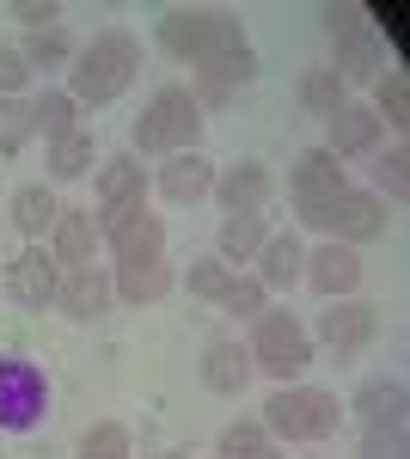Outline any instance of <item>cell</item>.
<instances>
[{"label": "cell", "instance_id": "39", "mask_svg": "<svg viewBox=\"0 0 410 459\" xmlns=\"http://www.w3.org/2000/svg\"><path fill=\"white\" fill-rule=\"evenodd\" d=\"M25 86H31V68H25V56L0 43V99H25Z\"/></svg>", "mask_w": 410, "mask_h": 459}, {"label": "cell", "instance_id": "1", "mask_svg": "<svg viewBox=\"0 0 410 459\" xmlns=\"http://www.w3.org/2000/svg\"><path fill=\"white\" fill-rule=\"evenodd\" d=\"M141 74V37L135 31H99L86 49H74L68 62V92L74 105H110L135 86Z\"/></svg>", "mask_w": 410, "mask_h": 459}, {"label": "cell", "instance_id": "25", "mask_svg": "<svg viewBox=\"0 0 410 459\" xmlns=\"http://www.w3.org/2000/svg\"><path fill=\"white\" fill-rule=\"evenodd\" d=\"M270 239V227H264V214H221V233H214V257L227 264V270H240L251 264L257 251Z\"/></svg>", "mask_w": 410, "mask_h": 459}, {"label": "cell", "instance_id": "36", "mask_svg": "<svg viewBox=\"0 0 410 459\" xmlns=\"http://www.w3.org/2000/svg\"><path fill=\"white\" fill-rule=\"evenodd\" d=\"M80 459H129V429L123 423H92L80 435Z\"/></svg>", "mask_w": 410, "mask_h": 459}, {"label": "cell", "instance_id": "6", "mask_svg": "<svg viewBox=\"0 0 410 459\" xmlns=\"http://www.w3.org/2000/svg\"><path fill=\"white\" fill-rule=\"evenodd\" d=\"M245 350H251V368L270 374L275 386H301V374L312 368V337L294 313H257Z\"/></svg>", "mask_w": 410, "mask_h": 459}, {"label": "cell", "instance_id": "20", "mask_svg": "<svg viewBox=\"0 0 410 459\" xmlns=\"http://www.w3.org/2000/svg\"><path fill=\"white\" fill-rule=\"evenodd\" d=\"M251 350H245L240 337H214L203 350V386L208 392H221V398H240L245 386H251Z\"/></svg>", "mask_w": 410, "mask_h": 459}, {"label": "cell", "instance_id": "34", "mask_svg": "<svg viewBox=\"0 0 410 459\" xmlns=\"http://www.w3.org/2000/svg\"><path fill=\"white\" fill-rule=\"evenodd\" d=\"M233 276H240V270H227L221 257H196V264L184 270V288H190L196 300H214V307H221V294H227V282H233Z\"/></svg>", "mask_w": 410, "mask_h": 459}, {"label": "cell", "instance_id": "11", "mask_svg": "<svg viewBox=\"0 0 410 459\" xmlns=\"http://www.w3.org/2000/svg\"><path fill=\"white\" fill-rule=\"evenodd\" d=\"M343 190H349V178H343V160L331 147H307V153L294 160V172H288V203H294L301 221H312V214L325 209L331 196H343Z\"/></svg>", "mask_w": 410, "mask_h": 459}, {"label": "cell", "instance_id": "8", "mask_svg": "<svg viewBox=\"0 0 410 459\" xmlns=\"http://www.w3.org/2000/svg\"><path fill=\"white\" fill-rule=\"evenodd\" d=\"M386 221H392V214H386V203H379L374 190H355V184H349V190H343V196H331V203H325V209L312 214L307 227H325V233H331V246H374L379 233H386Z\"/></svg>", "mask_w": 410, "mask_h": 459}, {"label": "cell", "instance_id": "31", "mask_svg": "<svg viewBox=\"0 0 410 459\" xmlns=\"http://www.w3.org/2000/svg\"><path fill=\"white\" fill-rule=\"evenodd\" d=\"M368 172H374V196L386 203V209H398V203L410 196V153H405V142L386 147V153H374Z\"/></svg>", "mask_w": 410, "mask_h": 459}, {"label": "cell", "instance_id": "35", "mask_svg": "<svg viewBox=\"0 0 410 459\" xmlns=\"http://www.w3.org/2000/svg\"><path fill=\"white\" fill-rule=\"evenodd\" d=\"M221 313H233V318L270 313V288L257 282V276H233V282H227V294H221Z\"/></svg>", "mask_w": 410, "mask_h": 459}, {"label": "cell", "instance_id": "12", "mask_svg": "<svg viewBox=\"0 0 410 459\" xmlns=\"http://www.w3.org/2000/svg\"><path fill=\"white\" fill-rule=\"evenodd\" d=\"M251 80H257V49H251V43H240V49H227V56H214V62H203V68H196L190 99H196L203 110H227L245 86H251Z\"/></svg>", "mask_w": 410, "mask_h": 459}, {"label": "cell", "instance_id": "18", "mask_svg": "<svg viewBox=\"0 0 410 459\" xmlns=\"http://www.w3.org/2000/svg\"><path fill=\"white\" fill-rule=\"evenodd\" d=\"M301 282H312L318 294H325V300H349V294L362 288V257H355L349 246H331V239H325L318 251H307V270H301Z\"/></svg>", "mask_w": 410, "mask_h": 459}, {"label": "cell", "instance_id": "24", "mask_svg": "<svg viewBox=\"0 0 410 459\" xmlns=\"http://www.w3.org/2000/svg\"><path fill=\"white\" fill-rule=\"evenodd\" d=\"M208 190H214V166H208L203 153H171V160H160V196L166 203H203Z\"/></svg>", "mask_w": 410, "mask_h": 459}, {"label": "cell", "instance_id": "13", "mask_svg": "<svg viewBox=\"0 0 410 459\" xmlns=\"http://www.w3.org/2000/svg\"><path fill=\"white\" fill-rule=\"evenodd\" d=\"M0 282L6 294L25 307V313H43V307H56V288H62V264L49 257L43 246H25L6 270H0Z\"/></svg>", "mask_w": 410, "mask_h": 459}, {"label": "cell", "instance_id": "14", "mask_svg": "<svg viewBox=\"0 0 410 459\" xmlns=\"http://www.w3.org/2000/svg\"><path fill=\"white\" fill-rule=\"evenodd\" d=\"M208 196L227 214H264L270 196H275V178H270V166L240 160V166H221V172H214V190H208Z\"/></svg>", "mask_w": 410, "mask_h": 459}, {"label": "cell", "instance_id": "33", "mask_svg": "<svg viewBox=\"0 0 410 459\" xmlns=\"http://www.w3.org/2000/svg\"><path fill=\"white\" fill-rule=\"evenodd\" d=\"M37 123H31V99H0V160H19L31 147Z\"/></svg>", "mask_w": 410, "mask_h": 459}, {"label": "cell", "instance_id": "7", "mask_svg": "<svg viewBox=\"0 0 410 459\" xmlns=\"http://www.w3.org/2000/svg\"><path fill=\"white\" fill-rule=\"evenodd\" d=\"M49 417V380L25 355H0V435H31Z\"/></svg>", "mask_w": 410, "mask_h": 459}, {"label": "cell", "instance_id": "9", "mask_svg": "<svg viewBox=\"0 0 410 459\" xmlns=\"http://www.w3.org/2000/svg\"><path fill=\"white\" fill-rule=\"evenodd\" d=\"M307 337H312V350H331L337 361H355L379 337V307H368V300H331Z\"/></svg>", "mask_w": 410, "mask_h": 459}, {"label": "cell", "instance_id": "19", "mask_svg": "<svg viewBox=\"0 0 410 459\" xmlns=\"http://www.w3.org/2000/svg\"><path fill=\"white\" fill-rule=\"evenodd\" d=\"M117 209H147V166L135 153H117L99 166V214Z\"/></svg>", "mask_w": 410, "mask_h": 459}, {"label": "cell", "instance_id": "3", "mask_svg": "<svg viewBox=\"0 0 410 459\" xmlns=\"http://www.w3.org/2000/svg\"><path fill=\"white\" fill-rule=\"evenodd\" d=\"M203 142V105L190 99V86H160L147 110L135 117V160H171V153H196Z\"/></svg>", "mask_w": 410, "mask_h": 459}, {"label": "cell", "instance_id": "17", "mask_svg": "<svg viewBox=\"0 0 410 459\" xmlns=\"http://www.w3.org/2000/svg\"><path fill=\"white\" fill-rule=\"evenodd\" d=\"M99 221L92 209H62L56 214V227H49V257L62 264V270H92V257H99Z\"/></svg>", "mask_w": 410, "mask_h": 459}, {"label": "cell", "instance_id": "30", "mask_svg": "<svg viewBox=\"0 0 410 459\" xmlns=\"http://www.w3.org/2000/svg\"><path fill=\"white\" fill-rule=\"evenodd\" d=\"M379 117V129L392 123V129H405L410 123V74L405 68H379V80H374V105H368Z\"/></svg>", "mask_w": 410, "mask_h": 459}, {"label": "cell", "instance_id": "37", "mask_svg": "<svg viewBox=\"0 0 410 459\" xmlns=\"http://www.w3.org/2000/svg\"><path fill=\"white\" fill-rule=\"evenodd\" d=\"M362 459H410L405 429H362Z\"/></svg>", "mask_w": 410, "mask_h": 459}, {"label": "cell", "instance_id": "26", "mask_svg": "<svg viewBox=\"0 0 410 459\" xmlns=\"http://www.w3.org/2000/svg\"><path fill=\"white\" fill-rule=\"evenodd\" d=\"M56 214H62V203H56L43 184H19L13 203H6V221L25 233V246H43V233L56 227Z\"/></svg>", "mask_w": 410, "mask_h": 459}, {"label": "cell", "instance_id": "28", "mask_svg": "<svg viewBox=\"0 0 410 459\" xmlns=\"http://www.w3.org/2000/svg\"><path fill=\"white\" fill-rule=\"evenodd\" d=\"M31 123H37V135H43V142H62V135L80 129V105H74L62 86H43V92L31 99Z\"/></svg>", "mask_w": 410, "mask_h": 459}, {"label": "cell", "instance_id": "42", "mask_svg": "<svg viewBox=\"0 0 410 459\" xmlns=\"http://www.w3.org/2000/svg\"><path fill=\"white\" fill-rule=\"evenodd\" d=\"M153 459H178V454H153Z\"/></svg>", "mask_w": 410, "mask_h": 459}, {"label": "cell", "instance_id": "43", "mask_svg": "<svg viewBox=\"0 0 410 459\" xmlns=\"http://www.w3.org/2000/svg\"><path fill=\"white\" fill-rule=\"evenodd\" d=\"M0 221H6V209H0Z\"/></svg>", "mask_w": 410, "mask_h": 459}, {"label": "cell", "instance_id": "29", "mask_svg": "<svg viewBox=\"0 0 410 459\" xmlns=\"http://www.w3.org/2000/svg\"><path fill=\"white\" fill-rule=\"evenodd\" d=\"M25 68L31 74H68V62H74V37L62 31V25H49V31H31L25 37Z\"/></svg>", "mask_w": 410, "mask_h": 459}, {"label": "cell", "instance_id": "16", "mask_svg": "<svg viewBox=\"0 0 410 459\" xmlns=\"http://www.w3.org/2000/svg\"><path fill=\"white\" fill-rule=\"evenodd\" d=\"M349 411L362 417V429H405V417H410L405 374H374V380H362V392H355Z\"/></svg>", "mask_w": 410, "mask_h": 459}, {"label": "cell", "instance_id": "40", "mask_svg": "<svg viewBox=\"0 0 410 459\" xmlns=\"http://www.w3.org/2000/svg\"><path fill=\"white\" fill-rule=\"evenodd\" d=\"M13 19L31 31H49V25H62V6L56 0H13Z\"/></svg>", "mask_w": 410, "mask_h": 459}, {"label": "cell", "instance_id": "27", "mask_svg": "<svg viewBox=\"0 0 410 459\" xmlns=\"http://www.w3.org/2000/svg\"><path fill=\"white\" fill-rule=\"evenodd\" d=\"M294 99H301V110L307 117H318V123H331L343 105H349V86H343L331 68H307L301 80H294Z\"/></svg>", "mask_w": 410, "mask_h": 459}, {"label": "cell", "instance_id": "5", "mask_svg": "<svg viewBox=\"0 0 410 459\" xmlns=\"http://www.w3.org/2000/svg\"><path fill=\"white\" fill-rule=\"evenodd\" d=\"M325 31H331V74L343 86H368L386 68V37L362 6H331L325 13Z\"/></svg>", "mask_w": 410, "mask_h": 459}, {"label": "cell", "instance_id": "10", "mask_svg": "<svg viewBox=\"0 0 410 459\" xmlns=\"http://www.w3.org/2000/svg\"><path fill=\"white\" fill-rule=\"evenodd\" d=\"M99 221V239L117 264H153L166 257V221L147 209H117V214H92Z\"/></svg>", "mask_w": 410, "mask_h": 459}, {"label": "cell", "instance_id": "32", "mask_svg": "<svg viewBox=\"0 0 410 459\" xmlns=\"http://www.w3.org/2000/svg\"><path fill=\"white\" fill-rule=\"evenodd\" d=\"M92 160H99V147H92L86 129H74V135H62V142H49V178H56V184L86 178V172H92Z\"/></svg>", "mask_w": 410, "mask_h": 459}, {"label": "cell", "instance_id": "2", "mask_svg": "<svg viewBox=\"0 0 410 459\" xmlns=\"http://www.w3.org/2000/svg\"><path fill=\"white\" fill-rule=\"evenodd\" d=\"M240 43H245V25L227 6H171L160 19V49L171 62H190V68H203V62L240 49Z\"/></svg>", "mask_w": 410, "mask_h": 459}, {"label": "cell", "instance_id": "38", "mask_svg": "<svg viewBox=\"0 0 410 459\" xmlns=\"http://www.w3.org/2000/svg\"><path fill=\"white\" fill-rule=\"evenodd\" d=\"M264 441H270L264 423H227L221 429V459H240V454H251V447H264Z\"/></svg>", "mask_w": 410, "mask_h": 459}, {"label": "cell", "instance_id": "21", "mask_svg": "<svg viewBox=\"0 0 410 459\" xmlns=\"http://www.w3.org/2000/svg\"><path fill=\"white\" fill-rule=\"evenodd\" d=\"M379 135H386V129H379V117L368 105H355V99H349V105L331 117V142H325V147H331L337 160H374Z\"/></svg>", "mask_w": 410, "mask_h": 459}, {"label": "cell", "instance_id": "22", "mask_svg": "<svg viewBox=\"0 0 410 459\" xmlns=\"http://www.w3.org/2000/svg\"><path fill=\"white\" fill-rule=\"evenodd\" d=\"M171 288H178V270H171L166 257H153V264H117V276H110V294L129 300V307H160Z\"/></svg>", "mask_w": 410, "mask_h": 459}, {"label": "cell", "instance_id": "41", "mask_svg": "<svg viewBox=\"0 0 410 459\" xmlns=\"http://www.w3.org/2000/svg\"><path fill=\"white\" fill-rule=\"evenodd\" d=\"M240 459H282V441H264V447H251V454H240Z\"/></svg>", "mask_w": 410, "mask_h": 459}, {"label": "cell", "instance_id": "23", "mask_svg": "<svg viewBox=\"0 0 410 459\" xmlns=\"http://www.w3.org/2000/svg\"><path fill=\"white\" fill-rule=\"evenodd\" d=\"M251 264H257V282L270 288V294H288V288L301 282V270H307V246L294 233H270Z\"/></svg>", "mask_w": 410, "mask_h": 459}, {"label": "cell", "instance_id": "4", "mask_svg": "<svg viewBox=\"0 0 410 459\" xmlns=\"http://www.w3.org/2000/svg\"><path fill=\"white\" fill-rule=\"evenodd\" d=\"M257 423L270 429V441H331L343 423V404L325 386H275Z\"/></svg>", "mask_w": 410, "mask_h": 459}, {"label": "cell", "instance_id": "15", "mask_svg": "<svg viewBox=\"0 0 410 459\" xmlns=\"http://www.w3.org/2000/svg\"><path fill=\"white\" fill-rule=\"evenodd\" d=\"M117 307V294H110V270H62V288H56V313L74 318V325H99L104 313Z\"/></svg>", "mask_w": 410, "mask_h": 459}]
</instances>
